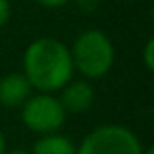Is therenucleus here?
Returning a JSON list of instances; mask_svg holds the SVG:
<instances>
[{"mask_svg": "<svg viewBox=\"0 0 154 154\" xmlns=\"http://www.w3.org/2000/svg\"><path fill=\"white\" fill-rule=\"evenodd\" d=\"M70 49L55 37H39L23 53V76L41 94L60 92L72 80Z\"/></svg>", "mask_w": 154, "mask_h": 154, "instance_id": "nucleus-1", "label": "nucleus"}, {"mask_svg": "<svg viewBox=\"0 0 154 154\" xmlns=\"http://www.w3.org/2000/svg\"><path fill=\"white\" fill-rule=\"evenodd\" d=\"M70 57L74 70H78L84 80H100L111 70L115 49L107 33L102 29H86L74 39Z\"/></svg>", "mask_w": 154, "mask_h": 154, "instance_id": "nucleus-2", "label": "nucleus"}, {"mask_svg": "<svg viewBox=\"0 0 154 154\" xmlns=\"http://www.w3.org/2000/svg\"><path fill=\"white\" fill-rule=\"evenodd\" d=\"M143 143L123 125H102L82 139L76 154H143Z\"/></svg>", "mask_w": 154, "mask_h": 154, "instance_id": "nucleus-3", "label": "nucleus"}, {"mask_svg": "<svg viewBox=\"0 0 154 154\" xmlns=\"http://www.w3.org/2000/svg\"><path fill=\"white\" fill-rule=\"evenodd\" d=\"M20 109L23 125L37 135L59 133L66 119V111L63 109L59 98L53 94H41V92L31 94Z\"/></svg>", "mask_w": 154, "mask_h": 154, "instance_id": "nucleus-4", "label": "nucleus"}, {"mask_svg": "<svg viewBox=\"0 0 154 154\" xmlns=\"http://www.w3.org/2000/svg\"><path fill=\"white\" fill-rule=\"evenodd\" d=\"M33 94V88L23 72H10L0 78V105L6 109H20Z\"/></svg>", "mask_w": 154, "mask_h": 154, "instance_id": "nucleus-5", "label": "nucleus"}, {"mask_svg": "<svg viewBox=\"0 0 154 154\" xmlns=\"http://www.w3.org/2000/svg\"><path fill=\"white\" fill-rule=\"evenodd\" d=\"M94 88L88 80H70L60 90L59 102L66 113H84L94 103Z\"/></svg>", "mask_w": 154, "mask_h": 154, "instance_id": "nucleus-6", "label": "nucleus"}, {"mask_svg": "<svg viewBox=\"0 0 154 154\" xmlns=\"http://www.w3.org/2000/svg\"><path fill=\"white\" fill-rule=\"evenodd\" d=\"M31 154H76V144L68 137L51 133V135H41L35 140Z\"/></svg>", "mask_w": 154, "mask_h": 154, "instance_id": "nucleus-7", "label": "nucleus"}, {"mask_svg": "<svg viewBox=\"0 0 154 154\" xmlns=\"http://www.w3.org/2000/svg\"><path fill=\"white\" fill-rule=\"evenodd\" d=\"M143 60H144V66H146L148 72L154 70V39H148L146 45L143 49Z\"/></svg>", "mask_w": 154, "mask_h": 154, "instance_id": "nucleus-8", "label": "nucleus"}, {"mask_svg": "<svg viewBox=\"0 0 154 154\" xmlns=\"http://www.w3.org/2000/svg\"><path fill=\"white\" fill-rule=\"evenodd\" d=\"M12 16V8H10V2L8 0H0V29L8 23Z\"/></svg>", "mask_w": 154, "mask_h": 154, "instance_id": "nucleus-9", "label": "nucleus"}, {"mask_svg": "<svg viewBox=\"0 0 154 154\" xmlns=\"http://www.w3.org/2000/svg\"><path fill=\"white\" fill-rule=\"evenodd\" d=\"M100 4H102V0H76V6H78L82 12H86V14L96 12Z\"/></svg>", "mask_w": 154, "mask_h": 154, "instance_id": "nucleus-10", "label": "nucleus"}, {"mask_svg": "<svg viewBox=\"0 0 154 154\" xmlns=\"http://www.w3.org/2000/svg\"><path fill=\"white\" fill-rule=\"evenodd\" d=\"M70 0H37L39 6L49 8V10H55V8H63L64 4H68Z\"/></svg>", "mask_w": 154, "mask_h": 154, "instance_id": "nucleus-11", "label": "nucleus"}, {"mask_svg": "<svg viewBox=\"0 0 154 154\" xmlns=\"http://www.w3.org/2000/svg\"><path fill=\"white\" fill-rule=\"evenodd\" d=\"M0 154H6V139L2 131H0Z\"/></svg>", "mask_w": 154, "mask_h": 154, "instance_id": "nucleus-12", "label": "nucleus"}, {"mask_svg": "<svg viewBox=\"0 0 154 154\" xmlns=\"http://www.w3.org/2000/svg\"><path fill=\"white\" fill-rule=\"evenodd\" d=\"M6 154H31V152H27V150H23V148H16V150H10V152H8V150H6Z\"/></svg>", "mask_w": 154, "mask_h": 154, "instance_id": "nucleus-13", "label": "nucleus"}, {"mask_svg": "<svg viewBox=\"0 0 154 154\" xmlns=\"http://www.w3.org/2000/svg\"><path fill=\"white\" fill-rule=\"evenodd\" d=\"M143 154H154V148H152V146H146V148H143Z\"/></svg>", "mask_w": 154, "mask_h": 154, "instance_id": "nucleus-14", "label": "nucleus"}, {"mask_svg": "<svg viewBox=\"0 0 154 154\" xmlns=\"http://www.w3.org/2000/svg\"><path fill=\"white\" fill-rule=\"evenodd\" d=\"M129 2H139V0H129Z\"/></svg>", "mask_w": 154, "mask_h": 154, "instance_id": "nucleus-15", "label": "nucleus"}]
</instances>
